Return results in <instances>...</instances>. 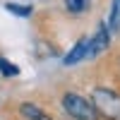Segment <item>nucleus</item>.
<instances>
[{"mask_svg":"<svg viewBox=\"0 0 120 120\" xmlns=\"http://www.w3.org/2000/svg\"><path fill=\"white\" fill-rule=\"evenodd\" d=\"M91 103L96 106V111L101 118L108 120H120V94L106 86H96L91 91Z\"/></svg>","mask_w":120,"mask_h":120,"instance_id":"f257e3e1","label":"nucleus"},{"mask_svg":"<svg viewBox=\"0 0 120 120\" xmlns=\"http://www.w3.org/2000/svg\"><path fill=\"white\" fill-rule=\"evenodd\" d=\"M63 108H65V113L70 118H75V120H98L101 118L98 111H96V106L89 101V98H84L82 94H75V91H67L63 96Z\"/></svg>","mask_w":120,"mask_h":120,"instance_id":"f03ea898","label":"nucleus"},{"mask_svg":"<svg viewBox=\"0 0 120 120\" xmlns=\"http://www.w3.org/2000/svg\"><path fill=\"white\" fill-rule=\"evenodd\" d=\"M108 41H111V29H108V24H98L96 34L89 38L86 58H96L101 51H106V48H108Z\"/></svg>","mask_w":120,"mask_h":120,"instance_id":"7ed1b4c3","label":"nucleus"},{"mask_svg":"<svg viewBox=\"0 0 120 120\" xmlns=\"http://www.w3.org/2000/svg\"><path fill=\"white\" fill-rule=\"evenodd\" d=\"M86 48H89V36H82L77 41V46L63 58V63L65 65H75V63H79V60H86Z\"/></svg>","mask_w":120,"mask_h":120,"instance_id":"20e7f679","label":"nucleus"},{"mask_svg":"<svg viewBox=\"0 0 120 120\" xmlns=\"http://www.w3.org/2000/svg\"><path fill=\"white\" fill-rule=\"evenodd\" d=\"M19 113H22L26 120H53L46 111H41V108L34 106V103H22L19 106Z\"/></svg>","mask_w":120,"mask_h":120,"instance_id":"39448f33","label":"nucleus"},{"mask_svg":"<svg viewBox=\"0 0 120 120\" xmlns=\"http://www.w3.org/2000/svg\"><path fill=\"white\" fill-rule=\"evenodd\" d=\"M108 29H111V34L120 29V0H113V3H111V15H108Z\"/></svg>","mask_w":120,"mask_h":120,"instance_id":"423d86ee","label":"nucleus"},{"mask_svg":"<svg viewBox=\"0 0 120 120\" xmlns=\"http://www.w3.org/2000/svg\"><path fill=\"white\" fill-rule=\"evenodd\" d=\"M0 75H3V77H17L19 75V67L12 65V63H7L5 58H0Z\"/></svg>","mask_w":120,"mask_h":120,"instance_id":"0eeeda50","label":"nucleus"},{"mask_svg":"<svg viewBox=\"0 0 120 120\" xmlns=\"http://www.w3.org/2000/svg\"><path fill=\"white\" fill-rule=\"evenodd\" d=\"M65 5H67V10L72 15H79V12H84L89 7V0H65Z\"/></svg>","mask_w":120,"mask_h":120,"instance_id":"6e6552de","label":"nucleus"},{"mask_svg":"<svg viewBox=\"0 0 120 120\" xmlns=\"http://www.w3.org/2000/svg\"><path fill=\"white\" fill-rule=\"evenodd\" d=\"M5 7L10 10V12L19 15V17H29V15H31V7H29V5H15V3H7Z\"/></svg>","mask_w":120,"mask_h":120,"instance_id":"1a4fd4ad","label":"nucleus"}]
</instances>
